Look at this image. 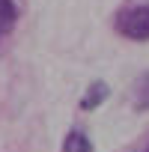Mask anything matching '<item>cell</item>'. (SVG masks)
Returning <instances> with one entry per match:
<instances>
[{"mask_svg":"<svg viewBox=\"0 0 149 152\" xmlns=\"http://www.w3.org/2000/svg\"><path fill=\"white\" fill-rule=\"evenodd\" d=\"M113 30L131 42H149V3H128L113 15Z\"/></svg>","mask_w":149,"mask_h":152,"instance_id":"6da1fadb","label":"cell"},{"mask_svg":"<svg viewBox=\"0 0 149 152\" xmlns=\"http://www.w3.org/2000/svg\"><path fill=\"white\" fill-rule=\"evenodd\" d=\"M107 99H110V87H107V81H93V84L84 90L78 107H81L84 113H90V110H99Z\"/></svg>","mask_w":149,"mask_h":152,"instance_id":"7a4b0ae2","label":"cell"},{"mask_svg":"<svg viewBox=\"0 0 149 152\" xmlns=\"http://www.w3.org/2000/svg\"><path fill=\"white\" fill-rule=\"evenodd\" d=\"M63 152H96V146H93V140L84 134V131H69L66 137H63Z\"/></svg>","mask_w":149,"mask_h":152,"instance_id":"3957f363","label":"cell"},{"mask_svg":"<svg viewBox=\"0 0 149 152\" xmlns=\"http://www.w3.org/2000/svg\"><path fill=\"white\" fill-rule=\"evenodd\" d=\"M131 104H134V110H149V72L137 78V84L131 90Z\"/></svg>","mask_w":149,"mask_h":152,"instance_id":"277c9868","label":"cell"},{"mask_svg":"<svg viewBox=\"0 0 149 152\" xmlns=\"http://www.w3.org/2000/svg\"><path fill=\"white\" fill-rule=\"evenodd\" d=\"M18 21V6L12 0H0V36H6Z\"/></svg>","mask_w":149,"mask_h":152,"instance_id":"5b68a950","label":"cell"},{"mask_svg":"<svg viewBox=\"0 0 149 152\" xmlns=\"http://www.w3.org/2000/svg\"><path fill=\"white\" fill-rule=\"evenodd\" d=\"M146 152H149V149H146Z\"/></svg>","mask_w":149,"mask_h":152,"instance_id":"8992f818","label":"cell"}]
</instances>
